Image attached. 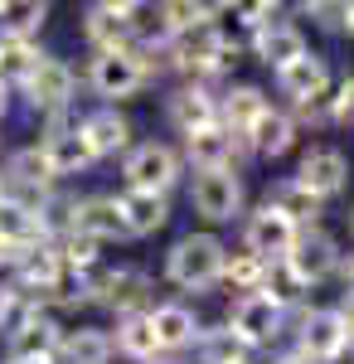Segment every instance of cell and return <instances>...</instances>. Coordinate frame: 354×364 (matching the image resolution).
<instances>
[{
    "label": "cell",
    "mask_w": 354,
    "mask_h": 364,
    "mask_svg": "<svg viewBox=\"0 0 354 364\" xmlns=\"http://www.w3.org/2000/svg\"><path fill=\"white\" fill-rule=\"evenodd\" d=\"M223 257H228L223 238H214V233H185V238H175V248L165 252V282L180 287V291L204 296L223 277Z\"/></svg>",
    "instance_id": "1"
},
{
    "label": "cell",
    "mask_w": 354,
    "mask_h": 364,
    "mask_svg": "<svg viewBox=\"0 0 354 364\" xmlns=\"http://www.w3.org/2000/svg\"><path fill=\"white\" fill-rule=\"evenodd\" d=\"M151 83V58L136 54V49H117V54H92L87 63V87L97 92V97H136L141 87Z\"/></svg>",
    "instance_id": "2"
},
{
    "label": "cell",
    "mask_w": 354,
    "mask_h": 364,
    "mask_svg": "<svg viewBox=\"0 0 354 364\" xmlns=\"http://www.w3.org/2000/svg\"><path fill=\"white\" fill-rule=\"evenodd\" d=\"M122 175H127V190L170 195V185L180 180V151L165 146V141H136L122 156Z\"/></svg>",
    "instance_id": "3"
},
{
    "label": "cell",
    "mask_w": 354,
    "mask_h": 364,
    "mask_svg": "<svg viewBox=\"0 0 354 364\" xmlns=\"http://www.w3.org/2000/svg\"><path fill=\"white\" fill-rule=\"evenodd\" d=\"M243 175L238 170H199L190 180V204L204 224H233L243 214Z\"/></svg>",
    "instance_id": "4"
},
{
    "label": "cell",
    "mask_w": 354,
    "mask_h": 364,
    "mask_svg": "<svg viewBox=\"0 0 354 364\" xmlns=\"http://www.w3.org/2000/svg\"><path fill=\"white\" fill-rule=\"evenodd\" d=\"M340 238L330 233V228L311 224V228H296V243H291V252L281 257L291 272H296L306 287H321V282H330L335 272H340Z\"/></svg>",
    "instance_id": "5"
},
{
    "label": "cell",
    "mask_w": 354,
    "mask_h": 364,
    "mask_svg": "<svg viewBox=\"0 0 354 364\" xmlns=\"http://www.w3.org/2000/svg\"><path fill=\"white\" fill-rule=\"evenodd\" d=\"M20 92H25L29 107H34V112H44V117L68 112V107H73V92H78V73H73L63 58L44 54L39 63H34V73L20 83Z\"/></svg>",
    "instance_id": "6"
},
{
    "label": "cell",
    "mask_w": 354,
    "mask_h": 364,
    "mask_svg": "<svg viewBox=\"0 0 354 364\" xmlns=\"http://www.w3.org/2000/svg\"><path fill=\"white\" fill-rule=\"evenodd\" d=\"M223 326L243 340L247 350H262V345H272V340L281 336L286 311H277L262 291H247V296H238V301L228 306V321H223Z\"/></svg>",
    "instance_id": "7"
},
{
    "label": "cell",
    "mask_w": 354,
    "mask_h": 364,
    "mask_svg": "<svg viewBox=\"0 0 354 364\" xmlns=\"http://www.w3.org/2000/svg\"><path fill=\"white\" fill-rule=\"evenodd\" d=\"M350 340L345 321L335 316V306H301L296 316V355L311 364H330V355Z\"/></svg>",
    "instance_id": "8"
},
{
    "label": "cell",
    "mask_w": 354,
    "mask_h": 364,
    "mask_svg": "<svg viewBox=\"0 0 354 364\" xmlns=\"http://www.w3.org/2000/svg\"><path fill=\"white\" fill-rule=\"evenodd\" d=\"M291 180H296L306 195H316L326 204V199H335L350 185V156H345L340 146H311V151L301 156V166H296Z\"/></svg>",
    "instance_id": "9"
},
{
    "label": "cell",
    "mask_w": 354,
    "mask_h": 364,
    "mask_svg": "<svg viewBox=\"0 0 354 364\" xmlns=\"http://www.w3.org/2000/svg\"><path fill=\"white\" fill-rule=\"evenodd\" d=\"M165 112L180 136H194L204 127H218V92L209 83H180L165 97Z\"/></svg>",
    "instance_id": "10"
},
{
    "label": "cell",
    "mask_w": 354,
    "mask_h": 364,
    "mask_svg": "<svg viewBox=\"0 0 354 364\" xmlns=\"http://www.w3.org/2000/svg\"><path fill=\"white\" fill-rule=\"evenodd\" d=\"M291 243H296V224H286L277 209L257 204V209L247 214V224H243V252L262 257V262H277V257H286V252H291Z\"/></svg>",
    "instance_id": "11"
},
{
    "label": "cell",
    "mask_w": 354,
    "mask_h": 364,
    "mask_svg": "<svg viewBox=\"0 0 354 364\" xmlns=\"http://www.w3.org/2000/svg\"><path fill=\"white\" fill-rule=\"evenodd\" d=\"M58 340H63V326H58L54 311H29L5 336V350H10V360H54Z\"/></svg>",
    "instance_id": "12"
},
{
    "label": "cell",
    "mask_w": 354,
    "mask_h": 364,
    "mask_svg": "<svg viewBox=\"0 0 354 364\" xmlns=\"http://www.w3.org/2000/svg\"><path fill=\"white\" fill-rule=\"evenodd\" d=\"M277 92L291 102V112H301V107H311V102L330 97V63L321 54L296 58L291 68H281V73H277Z\"/></svg>",
    "instance_id": "13"
},
{
    "label": "cell",
    "mask_w": 354,
    "mask_h": 364,
    "mask_svg": "<svg viewBox=\"0 0 354 364\" xmlns=\"http://www.w3.org/2000/svg\"><path fill=\"white\" fill-rule=\"evenodd\" d=\"M63 233H82V238H92V243H117V238H127L112 195L73 199V204H68V219H63Z\"/></svg>",
    "instance_id": "14"
},
{
    "label": "cell",
    "mask_w": 354,
    "mask_h": 364,
    "mask_svg": "<svg viewBox=\"0 0 354 364\" xmlns=\"http://www.w3.org/2000/svg\"><path fill=\"white\" fill-rule=\"evenodd\" d=\"M82 39L92 44V54H117L132 49V29H127V0H102L82 10Z\"/></svg>",
    "instance_id": "15"
},
{
    "label": "cell",
    "mask_w": 354,
    "mask_h": 364,
    "mask_svg": "<svg viewBox=\"0 0 354 364\" xmlns=\"http://www.w3.org/2000/svg\"><path fill=\"white\" fill-rule=\"evenodd\" d=\"M146 321H151V336H156V350L161 355H175V350H190L194 340H199V316H194L185 301H161V306L146 311Z\"/></svg>",
    "instance_id": "16"
},
{
    "label": "cell",
    "mask_w": 354,
    "mask_h": 364,
    "mask_svg": "<svg viewBox=\"0 0 354 364\" xmlns=\"http://www.w3.org/2000/svg\"><path fill=\"white\" fill-rule=\"evenodd\" d=\"M112 204H117V219L127 228V238H151V233H161L170 224V199L165 195L122 190V195H112Z\"/></svg>",
    "instance_id": "17"
},
{
    "label": "cell",
    "mask_w": 354,
    "mask_h": 364,
    "mask_svg": "<svg viewBox=\"0 0 354 364\" xmlns=\"http://www.w3.org/2000/svg\"><path fill=\"white\" fill-rule=\"evenodd\" d=\"M252 54L262 58L272 73H281V68H291L296 58L311 54V44H306L301 25H291V20H272V25H262L257 34H252Z\"/></svg>",
    "instance_id": "18"
},
{
    "label": "cell",
    "mask_w": 354,
    "mask_h": 364,
    "mask_svg": "<svg viewBox=\"0 0 354 364\" xmlns=\"http://www.w3.org/2000/svg\"><path fill=\"white\" fill-rule=\"evenodd\" d=\"M78 136L87 141L92 161H102V156H127V151H132V122L117 112V107H97V112H87L78 122Z\"/></svg>",
    "instance_id": "19"
},
{
    "label": "cell",
    "mask_w": 354,
    "mask_h": 364,
    "mask_svg": "<svg viewBox=\"0 0 354 364\" xmlns=\"http://www.w3.org/2000/svg\"><path fill=\"white\" fill-rule=\"evenodd\" d=\"M238 151H243V136H233V132H223V127H204V132H194L185 136V161L199 170H238Z\"/></svg>",
    "instance_id": "20"
},
{
    "label": "cell",
    "mask_w": 354,
    "mask_h": 364,
    "mask_svg": "<svg viewBox=\"0 0 354 364\" xmlns=\"http://www.w3.org/2000/svg\"><path fill=\"white\" fill-rule=\"evenodd\" d=\"M243 146L252 151V156H262V161H281V156L296 146V122H291V112L267 107V112L243 132Z\"/></svg>",
    "instance_id": "21"
},
{
    "label": "cell",
    "mask_w": 354,
    "mask_h": 364,
    "mask_svg": "<svg viewBox=\"0 0 354 364\" xmlns=\"http://www.w3.org/2000/svg\"><path fill=\"white\" fill-rule=\"evenodd\" d=\"M267 107H272V102H267V92H262L257 83H228L223 92H218V127L233 132V136H243Z\"/></svg>",
    "instance_id": "22"
},
{
    "label": "cell",
    "mask_w": 354,
    "mask_h": 364,
    "mask_svg": "<svg viewBox=\"0 0 354 364\" xmlns=\"http://www.w3.org/2000/svg\"><path fill=\"white\" fill-rule=\"evenodd\" d=\"M39 156H44V166H49V175H54V180H63V175H82V170L92 166V151H87V141L78 136V127L44 132Z\"/></svg>",
    "instance_id": "23"
},
{
    "label": "cell",
    "mask_w": 354,
    "mask_h": 364,
    "mask_svg": "<svg viewBox=\"0 0 354 364\" xmlns=\"http://www.w3.org/2000/svg\"><path fill=\"white\" fill-rule=\"evenodd\" d=\"M0 243L10 252H29L39 248V243H49V224H44V214H34L25 204H10V199H0Z\"/></svg>",
    "instance_id": "24"
},
{
    "label": "cell",
    "mask_w": 354,
    "mask_h": 364,
    "mask_svg": "<svg viewBox=\"0 0 354 364\" xmlns=\"http://www.w3.org/2000/svg\"><path fill=\"white\" fill-rule=\"evenodd\" d=\"M262 204H267V209H277L286 224H296V228H311L316 219H321V209H326V204H321L316 195H306L296 180H291V175H286V180H277V185H267Z\"/></svg>",
    "instance_id": "25"
},
{
    "label": "cell",
    "mask_w": 354,
    "mask_h": 364,
    "mask_svg": "<svg viewBox=\"0 0 354 364\" xmlns=\"http://www.w3.org/2000/svg\"><path fill=\"white\" fill-rule=\"evenodd\" d=\"M58 364H112V336L97 326H78V331H63L58 340Z\"/></svg>",
    "instance_id": "26"
},
{
    "label": "cell",
    "mask_w": 354,
    "mask_h": 364,
    "mask_svg": "<svg viewBox=\"0 0 354 364\" xmlns=\"http://www.w3.org/2000/svg\"><path fill=\"white\" fill-rule=\"evenodd\" d=\"M49 20L44 0H0V39H25L34 44V34Z\"/></svg>",
    "instance_id": "27"
},
{
    "label": "cell",
    "mask_w": 354,
    "mask_h": 364,
    "mask_svg": "<svg viewBox=\"0 0 354 364\" xmlns=\"http://www.w3.org/2000/svg\"><path fill=\"white\" fill-rule=\"evenodd\" d=\"M112 355H127L136 364H151L161 350H156V336H151V321L146 316H122L117 321V336H112Z\"/></svg>",
    "instance_id": "28"
},
{
    "label": "cell",
    "mask_w": 354,
    "mask_h": 364,
    "mask_svg": "<svg viewBox=\"0 0 354 364\" xmlns=\"http://www.w3.org/2000/svg\"><path fill=\"white\" fill-rule=\"evenodd\" d=\"M257 291H262L277 311H291V306L306 301V291H311V287H306V282H301L296 272L277 257V262H267V272H262V287H257Z\"/></svg>",
    "instance_id": "29"
},
{
    "label": "cell",
    "mask_w": 354,
    "mask_h": 364,
    "mask_svg": "<svg viewBox=\"0 0 354 364\" xmlns=\"http://www.w3.org/2000/svg\"><path fill=\"white\" fill-rule=\"evenodd\" d=\"M199 364H252V350L233 336L228 326H214V331H199Z\"/></svg>",
    "instance_id": "30"
},
{
    "label": "cell",
    "mask_w": 354,
    "mask_h": 364,
    "mask_svg": "<svg viewBox=\"0 0 354 364\" xmlns=\"http://www.w3.org/2000/svg\"><path fill=\"white\" fill-rule=\"evenodd\" d=\"M39 44H25V39H0V87L10 92V87H20L34 73V63H39Z\"/></svg>",
    "instance_id": "31"
},
{
    "label": "cell",
    "mask_w": 354,
    "mask_h": 364,
    "mask_svg": "<svg viewBox=\"0 0 354 364\" xmlns=\"http://www.w3.org/2000/svg\"><path fill=\"white\" fill-rule=\"evenodd\" d=\"M262 272H267V262L262 257H252V252H228L223 257V287H233L238 296H247V291H257L262 287Z\"/></svg>",
    "instance_id": "32"
},
{
    "label": "cell",
    "mask_w": 354,
    "mask_h": 364,
    "mask_svg": "<svg viewBox=\"0 0 354 364\" xmlns=\"http://www.w3.org/2000/svg\"><path fill=\"white\" fill-rule=\"evenodd\" d=\"M165 20H170L175 34H185V29H194V25H209L214 10H209V5H194V0H165Z\"/></svg>",
    "instance_id": "33"
},
{
    "label": "cell",
    "mask_w": 354,
    "mask_h": 364,
    "mask_svg": "<svg viewBox=\"0 0 354 364\" xmlns=\"http://www.w3.org/2000/svg\"><path fill=\"white\" fill-rule=\"evenodd\" d=\"M345 10H350V0H311V5H301V15L316 20L321 29H345Z\"/></svg>",
    "instance_id": "34"
},
{
    "label": "cell",
    "mask_w": 354,
    "mask_h": 364,
    "mask_svg": "<svg viewBox=\"0 0 354 364\" xmlns=\"http://www.w3.org/2000/svg\"><path fill=\"white\" fill-rule=\"evenodd\" d=\"M330 122H340V127H354V73L345 83L330 92Z\"/></svg>",
    "instance_id": "35"
},
{
    "label": "cell",
    "mask_w": 354,
    "mask_h": 364,
    "mask_svg": "<svg viewBox=\"0 0 354 364\" xmlns=\"http://www.w3.org/2000/svg\"><path fill=\"white\" fill-rule=\"evenodd\" d=\"M335 277H345V291H354V252L340 257V272H335Z\"/></svg>",
    "instance_id": "36"
},
{
    "label": "cell",
    "mask_w": 354,
    "mask_h": 364,
    "mask_svg": "<svg viewBox=\"0 0 354 364\" xmlns=\"http://www.w3.org/2000/svg\"><path fill=\"white\" fill-rule=\"evenodd\" d=\"M330 364H354V336L345 340V345H340L335 355H330Z\"/></svg>",
    "instance_id": "37"
},
{
    "label": "cell",
    "mask_w": 354,
    "mask_h": 364,
    "mask_svg": "<svg viewBox=\"0 0 354 364\" xmlns=\"http://www.w3.org/2000/svg\"><path fill=\"white\" fill-rule=\"evenodd\" d=\"M10 262H15V252H10L5 243H0V267H5V272H10Z\"/></svg>",
    "instance_id": "38"
},
{
    "label": "cell",
    "mask_w": 354,
    "mask_h": 364,
    "mask_svg": "<svg viewBox=\"0 0 354 364\" xmlns=\"http://www.w3.org/2000/svg\"><path fill=\"white\" fill-rule=\"evenodd\" d=\"M345 34L354 39V0H350V10H345Z\"/></svg>",
    "instance_id": "39"
},
{
    "label": "cell",
    "mask_w": 354,
    "mask_h": 364,
    "mask_svg": "<svg viewBox=\"0 0 354 364\" xmlns=\"http://www.w3.org/2000/svg\"><path fill=\"white\" fill-rule=\"evenodd\" d=\"M272 364H311V360H301L296 350H291V355H281V360H272Z\"/></svg>",
    "instance_id": "40"
},
{
    "label": "cell",
    "mask_w": 354,
    "mask_h": 364,
    "mask_svg": "<svg viewBox=\"0 0 354 364\" xmlns=\"http://www.w3.org/2000/svg\"><path fill=\"white\" fill-rule=\"evenodd\" d=\"M5 112H10V92L0 87V122H5Z\"/></svg>",
    "instance_id": "41"
},
{
    "label": "cell",
    "mask_w": 354,
    "mask_h": 364,
    "mask_svg": "<svg viewBox=\"0 0 354 364\" xmlns=\"http://www.w3.org/2000/svg\"><path fill=\"white\" fill-rule=\"evenodd\" d=\"M5 364H58V360H5Z\"/></svg>",
    "instance_id": "42"
},
{
    "label": "cell",
    "mask_w": 354,
    "mask_h": 364,
    "mask_svg": "<svg viewBox=\"0 0 354 364\" xmlns=\"http://www.w3.org/2000/svg\"><path fill=\"white\" fill-rule=\"evenodd\" d=\"M350 238H354V209H350Z\"/></svg>",
    "instance_id": "43"
},
{
    "label": "cell",
    "mask_w": 354,
    "mask_h": 364,
    "mask_svg": "<svg viewBox=\"0 0 354 364\" xmlns=\"http://www.w3.org/2000/svg\"><path fill=\"white\" fill-rule=\"evenodd\" d=\"M0 199H5V175H0Z\"/></svg>",
    "instance_id": "44"
},
{
    "label": "cell",
    "mask_w": 354,
    "mask_h": 364,
    "mask_svg": "<svg viewBox=\"0 0 354 364\" xmlns=\"http://www.w3.org/2000/svg\"><path fill=\"white\" fill-rule=\"evenodd\" d=\"M151 364H170V360H151Z\"/></svg>",
    "instance_id": "45"
}]
</instances>
